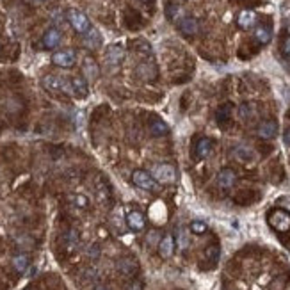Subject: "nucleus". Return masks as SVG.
Instances as JSON below:
<instances>
[{"label":"nucleus","mask_w":290,"mask_h":290,"mask_svg":"<svg viewBox=\"0 0 290 290\" xmlns=\"http://www.w3.org/2000/svg\"><path fill=\"white\" fill-rule=\"evenodd\" d=\"M43 87L50 91V93H68L71 96H75V91H73V86H71V80L68 79H62V77H57V75H47L43 77L41 80Z\"/></svg>","instance_id":"obj_1"},{"label":"nucleus","mask_w":290,"mask_h":290,"mask_svg":"<svg viewBox=\"0 0 290 290\" xmlns=\"http://www.w3.org/2000/svg\"><path fill=\"white\" fill-rule=\"evenodd\" d=\"M66 18H68V22H70V25L73 29H75L79 34H86L91 30V22H89V18L86 16L82 11L79 9H68V13H66Z\"/></svg>","instance_id":"obj_2"},{"label":"nucleus","mask_w":290,"mask_h":290,"mask_svg":"<svg viewBox=\"0 0 290 290\" xmlns=\"http://www.w3.org/2000/svg\"><path fill=\"white\" fill-rule=\"evenodd\" d=\"M269 221V225L272 228L276 230V232H289L290 230V214L283 208H276V210H272L267 217Z\"/></svg>","instance_id":"obj_3"},{"label":"nucleus","mask_w":290,"mask_h":290,"mask_svg":"<svg viewBox=\"0 0 290 290\" xmlns=\"http://www.w3.org/2000/svg\"><path fill=\"white\" fill-rule=\"evenodd\" d=\"M151 176L160 183H174L176 182V171H174L173 166H169V164L155 166L153 171H151Z\"/></svg>","instance_id":"obj_4"},{"label":"nucleus","mask_w":290,"mask_h":290,"mask_svg":"<svg viewBox=\"0 0 290 290\" xmlns=\"http://www.w3.org/2000/svg\"><path fill=\"white\" fill-rule=\"evenodd\" d=\"M116 269L119 274H123V276L132 278L137 271H139V262L132 257H123L116 262Z\"/></svg>","instance_id":"obj_5"},{"label":"nucleus","mask_w":290,"mask_h":290,"mask_svg":"<svg viewBox=\"0 0 290 290\" xmlns=\"http://www.w3.org/2000/svg\"><path fill=\"white\" fill-rule=\"evenodd\" d=\"M132 182L136 183L139 189H145V191H153V189L157 187L155 178L151 176L150 173H146V171H141V169H137V171L132 173Z\"/></svg>","instance_id":"obj_6"},{"label":"nucleus","mask_w":290,"mask_h":290,"mask_svg":"<svg viewBox=\"0 0 290 290\" xmlns=\"http://www.w3.org/2000/svg\"><path fill=\"white\" fill-rule=\"evenodd\" d=\"M77 56L73 50H59L52 56V62L56 66H61V68H71L75 64Z\"/></svg>","instance_id":"obj_7"},{"label":"nucleus","mask_w":290,"mask_h":290,"mask_svg":"<svg viewBox=\"0 0 290 290\" xmlns=\"http://www.w3.org/2000/svg\"><path fill=\"white\" fill-rule=\"evenodd\" d=\"M123 59H125V48H123L121 45H111V47L105 50V61L111 66L121 64Z\"/></svg>","instance_id":"obj_8"},{"label":"nucleus","mask_w":290,"mask_h":290,"mask_svg":"<svg viewBox=\"0 0 290 290\" xmlns=\"http://www.w3.org/2000/svg\"><path fill=\"white\" fill-rule=\"evenodd\" d=\"M126 225H128V228L130 230H134V232H141V230H145V226H146L145 215L141 214L139 210L128 212V215H126Z\"/></svg>","instance_id":"obj_9"},{"label":"nucleus","mask_w":290,"mask_h":290,"mask_svg":"<svg viewBox=\"0 0 290 290\" xmlns=\"http://www.w3.org/2000/svg\"><path fill=\"white\" fill-rule=\"evenodd\" d=\"M235 180H237V174H235L233 169H221L219 174H217V185L221 189H230L235 185Z\"/></svg>","instance_id":"obj_10"},{"label":"nucleus","mask_w":290,"mask_h":290,"mask_svg":"<svg viewBox=\"0 0 290 290\" xmlns=\"http://www.w3.org/2000/svg\"><path fill=\"white\" fill-rule=\"evenodd\" d=\"M82 73H84V77L87 80H96L100 75V68L98 64L94 62V59H91V57H86L84 62H82Z\"/></svg>","instance_id":"obj_11"},{"label":"nucleus","mask_w":290,"mask_h":290,"mask_svg":"<svg viewBox=\"0 0 290 290\" xmlns=\"http://www.w3.org/2000/svg\"><path fill=\"white\" fill-rule=\"evenodd\" d=\"M210 150H212V141L206 139V137H202V139L196 141V146H194V157H196L198 160H202V159H205V157H208Z\"/></svg>","instance_id":"obj_12"},{"label":"nucleus","mask_w":290,"mask_h":290,"mask_svg":"<svg viewBox=\"0 0 290 290\" xmlns=\"http://www.w3.org/2000/svg\"><path fill=\"white\" fill-rule=\"evenodd\" d=\"M178 27H180V30H182L185 36H194V34L198 32V20L192 18V16H183L182 20H180V24H178Z\"/></svg>","instance_id":"obj_13"},{"label":"nucleus","mask_w":290,"mask_h":290,"mask_svg":"<svg viewBox=\"0 0 290 290\" xmlns=\"http://www.w3.org/2000/svg\"><path fill=\"white\" fill-rule=\"evenodd\" d=\"M61 32L57 29H48L47 32L43 34V47L45 48H56L61 43Z\"/></svg>","instance_id":"obj_14"},{"label":"nucleus","mask_w":290,"mask_h":290,"mask_svg":"<svg viewBox=\"0 0 290 290\" xmlns=\"http://www.w3.org/2000/svg\"><path fill=\"white\" fill-rule=\"evenodd\" d=\"M258 136L263 139H272L278 134V125L276 121H262L258 125Z\"/></svg>","instance_id":"obj_15"},{"label":"nucleus","mask_w":290,"mask_h":290,"mask_svg":"<svg viewBox=\"0 0 290 290\" xmlns=\"http://www.w3.org/2000/svg\"><path fill=\"white\" fill-rule=\"evenodd\" d=\"M233 151H235L237 160H240V162H253L255 157H257V155H255V150L249 148V146H246V145H239Z\"/></svg>","instance_id":"obj_16"},{"label":"nucleus","mask_w":290,"mask_h":290,"mask_svg":"<svg viewBox=\"0 0 290 290\" xmlns=\"http://www.w3.org/2000/svg\"><path fill=\"white\" fill-rule=\"evenodd\" d=\"M174 251V239L171 237V235H166V237H162V240H160L159 244V255L162 258H169L171 255H173Z\"/></svg>","instance_id":"obj_17"},{"label":"nucleus","mask_w":290,"mask_h":290,"mask_svg":"<svg viewBox=\"0 0 290 290\" xmlns=\"http://www.w3.org/2000/svg\"><path fill=\"white\" fill-rule=\"evenodd\" d=\"M84 45L87 48H98L102 45V36L96 29H91L89 32L84 34Z\"/></svg>","instance_id":"obj_18"},{"label":"nucleus","mask_w":290,"mask_h":290,"mask_svg":"<svg viewBox=\"0 0 290 290\" xmlns=\"http://www.w3.org/2000/svg\"><path fill=\"white\" fill-rule=\"evenodd\" d=\"M71 86H73V91H75V96H82L84 98L87 94L89 87H87V80L84 77H73L71 79Z\"/></svg>","instance_id":"obj_19"},{"label":"nucleus","mask_w":290,"mask_h":290,"mask_svg":"<svg viewBox=\"0 0 290 290\" xmlns=\"http://www.w3.org/2000/svg\"><path fill=\"white\" fill-rule=\"evenodd\" d=\"M29 265H30V260H29V257L25 255V253H20V255H16V257L13 258L14 271L20 272V274H24V272L29 269Z\"/></svg>","instance_id":"obj_20"},{"label":"nucleus","mask_w":290,"mask_h":290,"mask_svg":"<svg viewBox=\"0 0 290 290\" xmlns=\"http://www.w3.org/2000/svg\"><path fill=\"white\" fill-rule=\"evenodd\" d=\"M255 38H257L258 43H262V45H267V43L271 41V38H272L271 29L265 27V25H260V27H257V30H255Z\"/></svg>","instance_id":"obj_21"},{"label":"nucleus","mask_w":290,"mask_h":290,"mask_svg":"<svg viewBox=\"0 0 290 290\" xmlns=\"http://www.w3.org/2000/svg\"><path fill=\"white\" fill-rule=\"evenodd\" d=\"M64 242H66V249L68 251H73V249L79 246V232L75 228L68 230V233L64 235Z\"/></svg>","instance_id":"obj_22"},{"label":"nucleus","mask_w":290,"mask_h":290,"mask_svg":"<svg viewBox=\"0 0 290 290\" xmlns=\"http://www.w3.org/2000/svg\"><path fill=\"white\" fill-rule=\"evenodd\" d=\"M166 132H168V125H166L162 119H153V121H150V134L153 137L164 136Z\"/></svg>","instance_id":"obj_23"},{"label":"nucleus","mask_w":290,"mask_h":290,"mask_svg":"<svg viewBox=\"0 0 290 290\" xmlns=\"http://www.w3.org/2000/svg\"><path fill=\"white\" fill-rule=\"evenodd\" d=\"M239 25L242 29H249L255 22H257V16H255V13L253 11H242V13L239 14Z\"/></svg>","instance_id":"obj_24"},{"label":"nucleus","mask_w":290,"mask_h":290,"mask_svg":"<svg viewBox=\"0 0 290 290\" xmlns=\"http://www.w3.org/2000/svg\"><path fill=\"white\" fill-rule=\"evenodd\" d=\"M160 240H162V235H160L159 230H151L150 233L146 235V244H148V248H153V246H159Z\"/></svg>","instance_id":"obj_25"},{"label":"nucleus","mask_w":290,"mask_h":290,"mask_svg":"<svg viewBox=\"0 0 290 290\" xmlns=\"http://www.w3.org/2000/svg\"><path fill=\"white\" fill-rule=\"evenodd\" d=\"M176 244H178V248L180 249H185L189 246V237H187V232H185V228H178L176 232Z\"/></svg>","instance_id":"obj_26"},{"label":"nucleus","mask_w":290,"mask_h":290,"mask_svg":"<svg viewBox=\"0 0 290 290\" xmlns=\"http://www.w3.org/2000/svg\"><path fill=\"white\" fill-rule=\"evenodd\" d=\"M230 113H232V109H230V105H225V107H221L219 111H217V121L223 125L225 121H228L230 119Z\"/></svg>","instance_id":"obj_27"},{"label":"nucleus","mask_w":290,"mask_h":290,"mask_svg":"<svg viewBox=\"0 0 290 290\" xmlns=\"http://www.w3.org/2000/svg\"><path fill=\"white\" fill-rule=\"evenodd\" d=\"M191 232L196 235H202L206 232V225L203 223V221H192L191 223Z\"/></svg>","instance_id":"obj_28"},{"label":"nucleus","mask_w":290,"mask_h":290,"mask_svg":"<svg viewBox=\"0 0 290 290\" xmlns=\"http://www.w3.org/2000/svg\"><path fill=\"white\" fill-rule=\"evenodd\" d=\"M139 73L145 77V79H151V77L155 75V70L151 68V64H143L139 68Z\"/></svg>","instance_id":"obj_29"},{"label":"nucleus","mask_w":290,"mask_h":290,"mask_svg":"<svg viewBox=\"0 0 290 290\" xmlns=\"http://www.w3.org/2000/svg\"><path fill=\"white\" fill-rule=\"evenodd\" d=\"M206 258H210L212 262H217V258H219V246H210V248L206 249Z\"/></svg>","instance_id":"obj_30"},{"label":"nucleus","mask_w":290,"mask_h":290,"mask_svg":"<svg viewBox=\"0 0 290 290\" xmlns=\"http://www.w3.org/2000/svg\"><path fill=\"white\" fill-rule=\"evenodd\" d=\"M180 13H182V11H180V7H178V5H174V4H169L168 5V18L169 20H176V16Z\"/></svg>","instance_id":"obj_31"},{"label":"nucleus","mask_w":290,"mask_h":290,"mask_svg":"<svg viewBox=\"0 0 290 290\" xmlns=\"http://www.w3.org/2000/svg\"><path fill=\"white\" fill-rule=\"evenodd\" d=\"M87 255L91 258H98L100 257V248L96 246V244H93V246H89L87 248Z\"/></svg>","instance_id":"obj_32"},{"label":"nucleus","mask_w":290,"mask_h":290,"mask_svg":"<svg viewBox=\"0 0 290 290\" xmlns=\"http://www.w3.org/2000/svg\"><path fill=\"white\" fill-rule=\"evenodd\" d=\"M125 290H143V283H141V281H137V280H134V281H130V283L125 287Z\"/></svg>","instance_id":"obj_33"},{"label":"nucleus","mask_w":290,"mask_h":290,"mask_svg":"<svg viewBox=\"0 0 290 290\" xmlns=\"http://www.w3.org/2000/svg\"><path fill=\"white\" fill-rule=\"evenodd\" d=\"M281 50H283V54H285L287 57H290V36L289 38H285V41H283V45H281Z\"/></svg>","instance_id":"obj_34"},{"label":"nucleus","mask_w":290,"mask_h":290,"mask_svg":"<svg viewBox=\"0 0 290 290\" xmlns=\"http://www.w3.org/2000/svg\"><path fill=\"white\" fill-rule=\"evenodd\" d=\"M278 205L283 206V210H290V198H281L280 202H278Z\"/></svg>","instance_id":"obj_35"},{"label":"nucleus","mask_w":290,"mask_h":290,"mask_svg":"<svg viewBox=\"0 0 290 290\" xmlns=\"http://www.w3.org/2000/svg\"><path fill=\"white\" fill-rule=\"evenodd\" d=\"M283 143H285L287 146H290V128H287L285 134H283Z\"/></svg>","instance_id":"obj_36"},{"label":"nucleus","mask_w":290,"mask_h":290,"mask_svg":"<svg viewBox=\"0 0 290 290\" xmlns=\"http://www.w3.org/2000/svg\"><path fill=\"white\" fill-rule=\"evenodd\" d=\"M75 202H77V205H80V206H86V205H87V202H86V198H84V196H77V198H75Z\"/></svg>","instance_id":"obj_37"},{"label":"nucleus","mask_w":290,"mask_h":290,"mask_svg":"<svg viewBox=\"0 0 290 290\" xmlns=\"http://www.w3.org/2000/svg\"><path fill=\"white\" fill-rule=\"evenodd\" d=\"M94 290H109V289H107V287H103V285H98Z\"/></svg>","instance_id":"obj_38"},{"label":"nucleus","mask_w":290,"mask_h":290,"mask_svg":"<svg viewBox=\"0 0 290 290\" xmlns=\"http://www.w3.org/2000/svg\"><path fill=\"white\" fill-rule=\"evenodd\" d=\"M34 4H41V2H45V0H32Z\"/></svg>","instance_id":"obj_39"},{"label":"nucleus","mask_w":290,"mask_h":290,"mask_svg":"<svg viewBox=\"0 0 290 290\" xmlns=\"http://www.w3.org/2000/svg\"><path fill=\"white\" fill-rule=\"evenodd\" d=\"M139 2H150V0H139Z\"/></svg>","instance_id":"obj_40"},{"label":"nucleus","mask_w":290,"mask_h":290,"mask_svg":"<svg viewBox=\"0 0 290 290\" xmlns=\"http://www.w3.org/2000/svg\"><path fill=\"white\" fill-rule=\"evenodd\" d=\"M27 290H32V289H27Z\"/></svg>","instance_id":"obj_41"},{"label":"nucleus","mask_w":290,"mask_h":290,"mask_svg":"<svg viewBox=\"0 0 290 290\" xmlns=\"http://www.w3.org/2000/svg\"><path fill=\"white\" fill-rule=\"evenodd\" d=\"M289 246H290V244H289Z\"/></svg>","instance_id":"obj_42"}]
</instances>
